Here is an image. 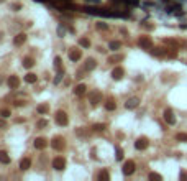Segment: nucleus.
<instances>
[{
	"label": "nucleus",
	"mask_w": 187,
	"mask_h": 181,
	"mask_svg": "<svg viewBox=\"0 0 187 181\" xmlns=\"http://www.w3.org/2000/svg\"><path fill=\"white\" fill-rule=\"evenodd\" d=\"M51 147L54 148V150H56V152H61L62 148L66 147V140L62 138V137H54L53 140H51Z\"/></svg>",
	"instance_id": "1"
},
{
	"label": "nucleus",
	"mask_w": 187,
	"mask_h": 181,
	"mask_svg": "<svg viewBox=\"0 0 187 181\" xmlns=\"http://www.w3.org/2000/svg\"><path fill=\"white\" fill-rule=\"evenodd\" d=\"M135 168H136V165H135L133 160H128L123 163V168H121V171H123L125 176H130V175H133L135 173Z\"/></svg>",
	"instance_id": "2"
},
{
	"label": "nucleus",
	"mask_w": 187,
	"mask_h": 181,
	"mask_svg": "<svg viewBox=\"0 0 187 181\" xmlns=\"http://www.w3.org/2000/svg\"><path fill=\"white\" fill-rule=\"evenodd\" d=\"M56 124H58V125H62V127L69 124L67 114L64 112V110H58V112H56Z\"/></svg>",
	"instance_id": "3"
},
{
	"label": "nucleus",
	"mask_w": 187,
	"mask_h": 181,
	"mask_svg": "<svg viewBox=\"0 0 187 181\" xmlns=\"http://www.w3.org/2000/svg\"><path fill=\"white\" fill-rule=\"evenodd\" d=\"M89 101H90V104L92 105H97L99 102H102V92L100 91H90L89 92Z\"/></svg>",
	"instance_id": "4"
},
{
	"label": "nucleus",
	"mask_w": 187,
	"mask_h": 181,
	"mask_svg": "<svg viewBox=\"0 0 187 181\" xmlns=\"http://www.w3.org/2000/svg\"><path fill=\"white\" fill-rule=\"evenodd\" d=\"M138 45H140L143 50H153V40H151L150 36H140Z\"/></svg>",
	"instance_id": "5"
},
{
	"label": "nucleus",
	"mask_w": 187,
	"mask_h": 181,
	"mask_svg": "<svg viewBox=\"0 0 187 181\" xmlns=\"http://www.w3.org/2000/svg\"><path fill=\"white\" fill-rule=\"evenodd\" d=\"M53 168L58 170V171L64 170V168H66V160H64L62 156H56V158L53 160Z\"/></svg>",
	"instance_id": "6"
},
{
	"label": "nucleus",
	"mask_w": 187,
	"mask_h": 181,
	"mask_svg": "<svg viewBox=\"0 0 187 181\" xmlns=\"http://www.w3.org/2000/svg\"><path fill=\"white\" fill-rule=\"evenodd\" d=\"M148 145H150V140L146 138V137H140V138L135 142V148H136V150H146Z\"/></svg>",
	"instance_id": "7"
},
{
	"label": "nucleus",
	"mask_w": 187,
	"mask_h": 181,
	"mask_svg": "<svg viewBox=\"0 0 187 181\" xmlns=\"http://www.w3.org/2000/svg\"><path fill=\"white\" fill-rule=\"evenodd\" d=\"M123 76H125V69H123V67H121V66H115V67H113V71H112V77H113V79L120 81Z\"/></svg>",
	"instance_id": "8"
},
{
	"label": "nucleus",
	"mask_w": 187,
	"mask_h": 181,
	"mask_svg": "<svg viewBox=\"0 0 187 181\" xmlns=\"http://www.w3.org/2000/svg\"><path fill=\"white\" fill-rule=\"evenodd\" d=\"M82 58V51L79 50V48H74V50L69 51V59H71L72 63H76V61H79V59Z\"/></svg>",
	"instance_id": "9"
},
{
	"label": "nucleus",
	"mask_w": 187,
	"mask_h": 181,
	"mask_svg": "<svg viewBox=\"0 0 187 181\" xmlns=\"http://www.w3.org/2000/svg\"><path fill=\"white\" fill-rule=\"evenodd\" d=\"M7 84H8L10 89H18L20 87V77L18 76H10L7 79Z\"/></svg>",
	"instance_id": "10"
},
{
	"label": "nucleus",
	"mask_w": 187,
	"mask_h": 181,
	"mask_svg": "<svg viewBox=\"0 0 187 181\" xmlns=\"http://www.w3.org/2000/svg\"><path fill=\"white\" fill-rule=\"evenodd\" d=\"M164 120H166L169 125H174L176 124V117H174V112L171 109H166L164 110Z\"/></svg>",
	"instance_id": "11"
},
{
	"label": "nucleus",
	"mask_w": 187,
	"mask_h": 181,
	"mask_svg": "<svg viewBox=\"0 0 187 181\" xmlns=\"http://www.w3.org/2000/svg\"><path fill=\"white\" fill-rule=\"evenodd\" d=\"M35 148H36V150H44L46 147H48V142H46L44 138H41V137H40V138H35Z\"/></svg>",
	"instance_id": "12"
},
{
	"label": "nucleus",
	"mask_w": 187,
	"mask_h": 181,
	"mask_svg": "<svg viewBox=\"0 0 187 181\" xmlns=\"http://www.w3.org/2000/svg\"><path fill=\"white\" fill-rule=\"evenodd\" d=\"M138 104H140V99L138 97H131V99H128V101L125 102V107L126 109H136Z\"/></svg>",
	"instance_id": "13"
},
{
	"label": "nucleus",
	"mask_w": 187,
	"mask_h": 181,
	"mask_svg": "<svg viewBox=\"0 0 187 181\" xmlns=\"http://www.w3.org/2000/svg\"><path fill=\"white\" fill-rule=\"evenodd\" d=\"M25 41H26V35L25 33H18L17 36L13 38V45H15V46H21Z\"/></svg>",
	"instance_id": "14"
},
{
	"label": "nucleus",
	"mask_w": 187,
	"mask_h": 181,
	"mask_svg": "<svg viewBox=\"0 0 187 181\" xmlns=\"http://www.w3.org/2000/svg\"><path fill=\"white\" fill-rule=\"evenodd\" d=\"M30 166H31V160H30L28 156H25V158H21V160H20V170H21V171L28 170Z\"/></svg>",
	"instance_id": "15"
},
{
	"label": "nucleus",
	"mask_w": 187,
	"mask_h": 181,
	"mask_svg": "<svg viewBox=\"0 0 187 181\" xmlns=\"http://www.w3.org/2000/svg\"><path fill=\"white\" fill-rule=\"evenodd\" d=\"M36 112L38 114H41V115H44V114H48V112H49V104H40L36 107Z\"/></svg>",
	"instance_id": "16"
},
{
	"label": "nucleus",
	"mask_w": 187,
	"mask_h": 181,
	"mask_svg": "<svg viewBox=\"0 0 187 181\" xmlns=\"http://www.w3.org/2000/svg\"><path fill=\"white\" fill-rule=\"evenodd\" d=\"M95 66H97L95 59H94V58H89L87 61H85V66H84V69H85V71H92V69H95Z\"/></svg>",
	"instance_id": "17"
},
{
	"label": "nucleus",
	"mask_w": 187,
	"mask_h": 181,
	"mask_svg": "<svg viewBox=\"0 0 187 181\" xmlns=\"http://www.w3.org/2000/svg\"><path fill=\"white\" fill-rule=\"evenodd\" d=\"M85 89H87V86H85V84H77L74 87V94H76V96H82V94H85Z\"/></svg>",
	"instance_id": "18"
},
{
	"label": "nucleus",
	"mask_w": 187,
	"mask_h": 181,
	"mask_svg": "<svg viewBox=\"0 0 187 181\" xmlns=\"http://www.w3.org/2000/svg\"><path fill=\"white\" fill-rule=\"evenodd\" d=\"M105 109L107 110H115L116 109V102L113 101L112 97H108L107 99V102H105Z\"/></svg>",
	"instance_id": "19"
},
{
	"label": "nucleus",
	"mask_w": 187,
	"mask_h": 181,
	"mask_svg": "<svg viewBox=\"0 0 187 181\" xmlns=\"http://www.w3.org/2000/svg\"><path fill=\"white\" fill-rule=\"evenodd\" d=\"M36 79H38V76L35 74V72H28L25 76V81L28 82V84H33V82H36Z\"/></svg>",
	"instance_id": "20"
},
{
	"label": "nucleus",
	"mask_w": 187,
	"mask_h": 181,
	"mask_svg": "<svg viewBox=\"0 0 187 181\" xmlns=\"http://www.w3.org/2000/svg\"><path fill=\"white\" fill-rule=\"evenodd\" d=\"M54 67H56V71H64V69H62V59H61V56H56V58H54Z\"/></svg>",
	"instance_id": "21"
},
{
	"label": "nucleus",
	"mask_w": 187,
	"mask_h": 181,
	"mask_svg": "<svg viewBox=\"0 0 187 181\" xmlns=\"http://www.w3.org/2000/svg\"><path fill=\"white\" fill-rule=\"evenodd\" d=\"M123 58H125L123 55H113V56H110L107 61H108V63H112V64H115V63H118V61H121Z\"/></svg>",
	"instance_id": "22"
},
{
	"label": "nucleus",
	"mask_w": 187,
	"mask_h": 181,
	"mask_svg": "<svg viewBox=\"0 0 187 181\" xmlns=\"http://www.w3.org/2000/svg\"><path fill=\"white\" fill-rule=\"evenodd\" d=\"M33 64H35V59L33 58H25L23 59V67H26V69H30V67H33Z\"/></svg>",
	"instance_id": "23"
},
{
	"label": "nucleus",
	"mask_w": 187,
	"mask_h": 181,
	"mask_svg": "<svg viewBox=\"0 0 187 181\" xmlns=\"http://www.w3.org/2000/svg\"><path fill=\"white\" fill-rule=\"evenodd\" d=\"M0 163L2 165H8L10 163V156L5 152H0Z\"/></svg>",
	"instance_id": "24"
},
{
	"label": "nucleus",
	"mask_w": 187,
	"mask_h": 181,
	"mask_svg": "<svg viewBox=\"0 0 187 181\" xmlns=\"http://www.w3.org/2000/svg\"><path fill=\"white\" fill-rule=\"evenodd\" d=\"M120 46H121L120 41H110V43H108V50H112V51H116Z\"/></svg>",
	"instance_id": "25"
},
{
	"label": "nucleus",
	"mask_w": 187,
	"mask_h": 181,
	"mask_svg": "<svg viewBox=\"0 0 187 181\" xmlns=\"http://www.w3.org/2000/svg\"><path fill=\"white\" fill-rule=\"evenodd\" d=\"M79 46L80 48H90V41L87 38H79Z\"/></svg>",
	"instance_id": "26"
},
{
	"label": "nucleus",
	"mask_w": 187,
	"mask_h": 181,
	"mask_svg": "<svg viewBox=\"0 0 187 181\" xmlns=\"http://www.w3.org/2000/svg\"><path fill=\"white\" fill-rule=\"evenodd\" d=\"M97 178H99V180H108V178H110V175H108V173L105 171V170H102V171H100L99 175H97Z\"/></svg>",
	"instance_id": "27"
},
{
	"label": "nucleus",
	"mask_w": 187,
	"mask_h": 181,
	"mask_svg": "<svg viewBox=\"0 0 187 181\" xmlns=\"http://www.w3.org/2000/svg\"><path fill=\"white\" fill-rule=\"evenodd\" d=\"M49 125V122H48V120H44V119H43V120H38L36 122V127L38 128H44V127H48Z\"/></svg>",
	"instance_id": "28"
},
{
	"label": "nucleus",
	"mask_w": 187,
	"mask_h": 181,
	"mask_svg": "<svg viewBox=\"0 0 187 181\" xmlns=\"http://www.w3.org/2000/svg\"><path fill=\"white\" fill-rule=\"evenodd\" d=\"M105 128H107L105 124H95V125H94V130H97V132H104Z\"/></svg>",
	"instance_id": "29"
},
{
	"label": "nucleus",
	"mask_w": 187,
	"mask_h": 181,
	"mask_svg": "<svg viewBox=\"0 0 187 181\" xmlns=\"http://www.w3.org/2000/svg\"><path fill=\"white\" fill-rule=\"evenodd\" d=\"M176 140L177 142H187V133H177L176 135Z\"/></svg>",
	"instance_id": "30"
},
{
	"label": "nucleus",
	"mask_w": 187,
	"mask_h": 181,
	"mask_svg": "<svg viewBox=\"0 0 187 181\" xmlns=\"http://www.w3.org/2000/svg\"><path fill=\"white\" fill-rule=\"evenodd\" d=\"M0 115H2L4 119H7V117L12 115V112H10V109H2V110H0Z\"/></svg>",
	"instance_id": "31"
},
{
	"label": "nucleus",
	"mask_w": 187,
	"mask_h": 181,
	"mask_svg": "<svg viewBox=\"0 0 187 181\" xmlns=\"http://www.w3.org/2000/svg\"><path fill=\"white\" fill-rule=\"evenodd\" d=\"M150 180H162V176L161 175H158V173H150Z\"/></svg>",
	"instance_id": "32"
},
{
	"label": "nucleus",
	"mask_w": 187,
	"mask_h": 181,
	"mask_svg": "<svg viewBox=\"0 0 187 181\" xmlns=\"http://www.w3.org/2000/svg\"><path fill=\"white\" fill-rule=\"evenodd\" d=\"M121 158H123V150L116 148V160H121Z\"/></svg>",
	"instance_id": "33"
},
{
	"label": "nucleus",
	"mask_w": 187,
	"mask_h": 181,
	"mask_svg": "<svg viewBox=\"0 0 187 181\" xmlns=\"http://www.w3.org/2000/svg\"><path fill=\"white\" fill-rule=\"evenodd\" d=\"M26 102L25 101H21V99H18V101H15V105H17V107H21V105H25Z\"/></svg>",
	"instance_id": "34"
},
{
	"label": "nucleus",
	"mask_w": 187,
	"mask_h": 181,
	"mask_svg": "<svg viewBox=\"0 0 187 181\" xmlns=\"http://www.w3.org/2000/svg\"><path fill=\"white\" fill-rule=\"evenodd\" d=\"M97 28L99 30H107V25H105V23H97Z\"/></svg>",
	"instance_id": "35"
},
{
	"label": "nucleus",
	"mask_w": 187,
	"mask_h": 181,
	"mask_svg": "<svg viewBox=\"0 0 187 181\" xmlns=\"http://www.w3.org/2000/svg\"><path fill=\"white\" fill-rule=\"evenodd\" d=\"M77 135H85V130H82V128H79V130H77Z\"/></svg>",
	"instance_id": "36"
},
{
	"label": "nucleus",
	"mask_w": 187,
	"mask_h": 181,
	"mask_svg": "<svg viewBox=\"0 0 187 181\" xmlns=\"http://www.w3.org/2000/svg\"><path fill=\"white\" fill-rule=\"evenodd\" d=\"M0 127H2V128H5V127H7V124H5L4 120H0Z\"/></svg>",
	"instance_id": "37"
},
{
	"label": "nucleus",
	"mask_w": 187,
	"mask_h": 181,
	"mask_svg": "<svg viewBox=\"0 0 187 181\" xmlns=\"http://www.w3.org/2000/svg\"><path fill=\"white\" fill-rule=\"evenodd\" d=\"M181 178H182V180H186V178H187V173H182V175H181Z\"/></svg>",
	"instance_id": "38"
},
{
	"label": "nucleus",
	"mask_w": 187,
	"mask_h": 181,
	"mask_svg": "<svg viewBox=\"0 0 187 181\" xmlns=\"http://www.w3.org/2000/svg\"><path fill=\"white\" fill-rule=\"evenodd\" d=\"M56 2H71V0H56Z\"/></svg>",
	"instance_id": "39"
},
{
	"label": "nucleus",
	"mask_w": 187,
	"mask_h": 181,
	"mask_svg": "<svg viewBox=\"0 0 187 181\" xmlns=\"http://www.w3.org/2000/svg\"><path fill=\"white\" fill-rule=\"evenodd\" d=\"M87 2H99V0H87Z\"/></svg>",
	"instance_id": "40"
},
{
	"label": "nucleus",
	"mask_w": 187,
	"mask_h": 181,
	"mask_svg": "<svg viewBox=\"0 0 187 181\" xmlns=\"http://www.w3.org/2000/svg\"><path fill=\"white\" fill-rule=\"evenodd\" d=\"M2 82H4V79H2V77H0V84H2Z\"/></svg>",
	"instance_id": "41"
},
{
	"label": "nucleus",
	"mask_w": 187,
	"mask_h": 181,
	"mask_svg": "<svg viewBox=\"0 0 187 181\" xmlns=\"http://www.w3.org/2000/svg\"><path fill=\"white\" fill-rule=\"evenodd\" d=\"M118 2H125V0H118Z\"/></svg>",
	"instance_id": "42"
}]
</instances>
